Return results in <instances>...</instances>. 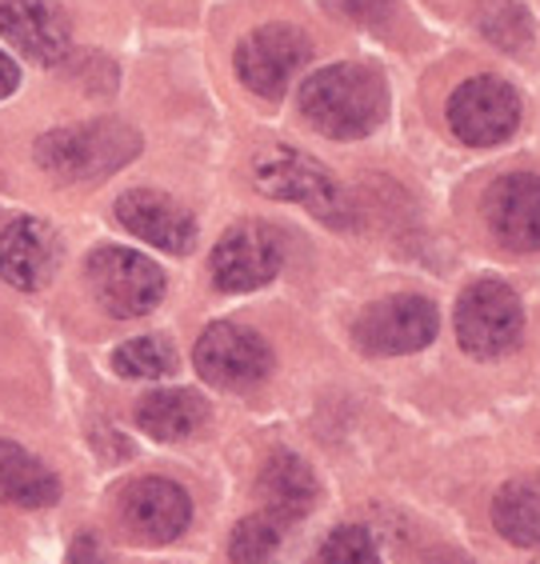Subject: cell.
I'll return each instance as SVG.
<instances>
[{"mask_svg":"<svg viewBox=\"0 0 540 564\" xmlns=\"http://www.w3.org/2000/svg\"><path fill=\"white\" fill-rule=\"evenodd\" d=\"M301 112L333 141H357L389 112L385 76L368 65H328L301 85Z\"/></svg>","mask_w":540,"mask_h":564,"instance_id":"obj_1","label":"cell"},{"mask_svg":"<svg viewBox=\"0 0 540 564\" xmlns=\"http://www.w3.org/2000/svg\"><path fill=\"white\" fill-rule=\"evenodd\" d=\"M141 149V137L129 124L117 120H93V124H73L56 129L36 141V164L61 181H93L120 164H129Z\"/></svg>","mask_w":540,"mask_h":564,"instance_id":"obj_2","label":"cell"},{"mask_svg":"<svg viewBox=\"0 0 540 564\" xmlns=\"http://www.w3.org/2000/svg\"><path fill=\"white\" fill-rule=\"evenodd\" d=\"M252 176H257L260 193L277 196V200H292L304 205L309 213L324 220V225H345L348 220V200L341 193L333 176L324 173L321 164L301 156L296 149H269L252 161Z\"/></svg>","mask_w":540,"mask_h":564,"instance_id":"obj_3","label":"cell"},{"mask_svg":"<svg viewBox=\"0 0 540 564\" xmlns=\"http://www.w3.org/2000/svg\"><path fill=\"white\" fill-rule=\"evenodd\" d=\"M88 284L100 308L117 321H137L152 313L164 296V272L144 252L132 249H97L88 257Z\"/></svg>","mask_w":540,"mask_h":564,"instance_id":"obj_4","label":"cell"},{"mask_svg":"<svg viewBox=\"0 0 540 564\" xmlns=\"http://www.w3.org/2000/svg\"><path fill=\"white\" fill-rule=\"evenodd\" d=\"M525 308L500 281H476L456 301V337L473 357H500L520 340Z\"/></svg>","mask_w":540,"mask_h":564,"instance_id":"obj_5","label":"cell"},{"mask_svg":"<svg viewBox=\"0 0 540 564\" xmlns=\"http://www.w3.org/2000/svg\"><path fill=\"white\" fill-rule=\"evenodd\" d=\"M449 124L456 141L488 149V144L508 141L520 124V97L500 76H473L449 97Z\"/></svg>","mask_w":540,"mask_h":564,"instance_id":"obj_6","label":"cell"},{"mask_svg":"<svg viewBox=\"0 0 540 564\" xmlns=\"http://www.w3.org/2000/svg\"><path fill=\"white\" fill-rule=\"evenodd\" d=\"M284 264V240L277 228L245 220V225L228 228L213 249V281L225 293H252L281 272Z\"/></svg>","mask_w":540,"mask_h":564,"instance_id":"obj_7","label":"cell"},{"mask_svg":"<svg viewBox=\"0 0 540 564\" xmlns=\"http://www.w3.org/2000/svg\"><path fill=\"white\" fill-rule=\"evenodd\" d=\"M313 44L292 24H264L252 29L237 48V76L257 93V97L277 100L301 73Z\"/></svg>","mask_w":540,"mask_h":564,"instance_id":"obj_8","label":"cell"},{"mask_svg":"<svg viewBox=\"0 0 540 564\" xmlns=\"http://www.w3.org/2000/svg\"><path fill=\"white\" fill-rule=\"evenodd\" d=\"M357 345L372 357H400L432 345L436 337V308L424 296H385L368 304L357 321Z\"/></svg>","mask_w":540,"mask_h":564,"instance_id":"obj_9","label":"cell"},{"mask_svg":"<svg viewBox=\"0 0 540 564\" xmlns=\"http://www.w3.org/2000/svg\"><path fill=\"white\" fill-rule=\"evenodd\" d=\"M196 372L216 384V389H249L257 380L269 377L272 352L260 333L245 325H213L205 337L196 340Z\"/></svg>","mask_w":540,"mask_h":564,"instance_id":"obj_10","label":"cell"},{"mask_svg":"<svg viewBox=\"0 0 540 564\" xmlns=\"http://www.w3.org/2000/svg\"><path fill=\"white\" fill-rule=\"evenodd\" d=\"M0 36L36 65H61L73 44L68 17L56 0H4Z\"/></svg>","mask_w":540,"mask_h":564,"instance_id":"obj_11","label":"cell"},{"mask_svg":"<svg viewBox=\"0 0 540 564\" xmlns=\"http://www.w3.org/2000/svg\"><path fill=\"white\" fill-rule=\"evenodd\" d=\"M485 217L493 237L508 252H537L540 249V176L537 173H508L485 196Z\"/></svg>","mask_w":540,"mask_h":564,"instance_id":"obj_12","label":"cell"},{"mask_svg":"<svg viewBox=\"0 0 540 564\" xmlns=\"http://www.w3.org/2000/svg\"><path fill=\"white\" fill-rule=\"evenodd\" d=\"M117 220L129 228L132 237L161 252H188L196 245V220L173 196L156 193V188H132L117 200Z\"/></svg>","mask_w":540,"mask_h":564,"instance_id":"obj_13","label":"cell"},{"mask_svg":"<svg viewBox=\"0 0 540 564\" xmlns=\"http://www.w3.org/2000/svg\"><path fill=\"white\" fill-rule=\"evenodd\" d=\"M120 517L144 541H176L193 521V500L176 480L144 477L132 480L120 497Z\"/></svg>","mask_w":540,"mask_h":564,"instance_id":"obj_14","label":"cell"},{"mask_svg":"<svg viewBox=\"0 0 540 564\" xmlns=\"http://www.w3.org/2000/svg\"><path fill=\"white\" fill-rule=\"evenodd\" d=\"M61 264V240L44 220L17 217L0 232V276L24 293L44 289Z\"/></svg>","mask_w":540,"mask_h":564,"instance_id":"obj_15","label":"cell"},{"mask_svg":"<svg viewBox=\"0 0 540 564\" xmlns=\"http://www.w3.org/2000/svg\"><path fill=\"white\" fill-rule=\"evenodd\" d=\"M257 497L272 521H281V524L301 521V517H309L316 505L313 468L304 465L296 453H277L272 460H264V468H260Z\"/></svg>","mask_w":540,"mask_h":564,"instance_id":"obj_16","label":"cell"},{"mask_svg":"<svg viewBox=\"0 0 540 564\" xmlns=\"http://www.w3.org/2000/svg\"><path fill=\"white\" fill-rule=\"evenodd\" d=\"M61 497V485L33 453L21 445L0 441V500H9L17 509H48Z\"/></svg>","mask_w":540,"mask_h":564,"instance_id":"obj_17","label":"cell"},{"mask_svg":"<svg viewBox=\"0 0 540 564\" xmlns=\"http://www.w3.org/2000/svg\"><path fill=\"white\" fill-rule=\"evenodd\" d=\"M137 424L156 441H184L205 424V401L188 389H161L149 392L137 404Z\"/></svg>","mask_w":540,"mask_h":564,"instance_id":"obj_18","label":"cell"},{"mask_svg":"<svg viewBox=\"0 0 540 564\" xmlns=\"http://www.w3.org/2000/svg\"><path fill=\"white\" fill-rule=\"evenodd\" d=\"M493 521L505 541L540 549V477H517L497 492Z\"/></svg>","mask_w":540,"mask_h":564,"instance_id":"obj_19","label":"cell"},{"mask_svg":"<svg viewBox=\"0 0 540 564\" xmlns=\"http://www.w3.org/2000/svg\"><path fill=\"white\" fill-rule=\"evenodd\" d=\"M112 369L132 380H161L176 372V352L164 337H137L112 352Z\"/></svg>","mask_w":540,"mask_h":564,"instance_id":"obj_20","label":"cell"},{"mask_svg":"<svg viewBox=\"0 0 540 564\" xmlns=\"http://www.w3.org/2000/svg\"><path fill=\"white\" fill-rule=\"evenodd\" d=\"M281 549V521H272L269 512L264 517H245V521L233 529V541H228V556L233 564H269Z\"/></svg>","mask_w":540,"mask_h":564,"instance_id":"obj_21","label":"cell"},{"mask_svg":"<svg viewBox=\"0 0 540 564\" xmlns=\"http://www.w3.org/2000/svg\"><path fill=\"white\" fill-rule=\"evenodd\" d=\"M321 564H380V553L368 529L360 524H345V529H336L321 549Z\"/></svg>","mask_w":540,"mask_h":564,"instance_id":"obj_22","label":"cell"},{"mask_svg":"<svg viewBox=\"0 0 540 564\" xmlns=\"http://www.w3.org/2000/svg\"><path fill=\"white\" fill-rule=\"evenodd\" d=\"M336 17H345V21H357V24H380L389 21L392 12V0H324Z\"/></svg>","mask_w":540,"mask_h":564,"instance_id":"obj_23","label":"cell"},{"mask_svg":"<svg viewBox=\"0 0 540 564\" xmlns=\"http://www.w3.org/2000/svg\"><path fill=\"white\" fill-rule=\"evenodd\" d=\"M68 564H105V553H100V541L93 536V532H85V536H76L73 553H68Z\"/></svg>","mask_w":540,"mask_h":564,"instance_id":"obj_24","label":"cell"},{"mask_svg":"<svg viewBox=\"0 0 540 564\" xmlns=\"http://www.w3.org/2000/svg\"><path fill=\"white\" fill-rule=\"evenodd\" d=\"M17 85H21V68H17V61H12V56L0 53V100L12 97V93H17Z\"/></svg>","mask_w":540,"mask_h":564,"instance_id":"obj_25","label":"cell"}]
</instances>
